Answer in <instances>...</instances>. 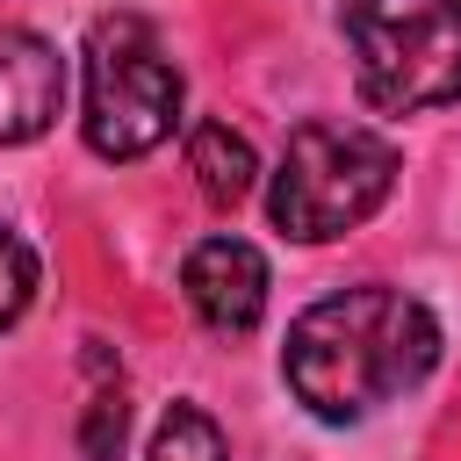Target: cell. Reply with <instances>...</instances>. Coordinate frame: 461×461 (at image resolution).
Masks as SVG:
<instances>
[{
  "instance_id": "cell-1",
  "label": "cell",
  "mask_w": 461,
  "mask_h": 461,
  "mask_svg": "<svg viewBox=\"0 0 461 461\" xmlns=\"http://www.w3.org/2000/svg\"><path fill=\"white\" fill-rule=\"evenodd\" d=\"M432 360H439V317L389 281H360V288L310 303L288 324L281 382L295 389V403L310 418L360 425L382 403H396L403 389H418L432 375Z\"/></svg>"
},
{
  "instance_id": "cell-2",
  "label": "cell",
  "mask_w": 461,
  "mask_h": 461,
  "mask_svg": "<svg viewBox=\"0 0 461 461\" xmlns=\"http://www.w3.org/2000/svg\"><path fill=\"white\" fill-rule=\"evenodd\" d=\"M396 187V144L346 115H310L288 130L281 166L267 180V216L295 245H331L360 230Z\"/></svg>"
},
{
  "instance_id": "cell-3",
  "label": "cell",
  "mask_w": 461,
  "mask_h": 461,
  "mask_svg": "<svg viewBox=\"0 0 461 461\" xmlns=\"http://www.w3.org/2000/svg\"><path fill=\"white\" fill-rule=\"evenodd\" d=\"M79 72H86V151L94 158H144L180 130L187 108V79L173 65V50L158 43V29L144 14H94L86 43H79Z\"/></svg>"
},
{
  "instance_id": "cell-4",
  "label": "cell",
  "mask_w": 461,
  "mask_h": 461,
  "mask_svg": "<svg viewBox=\"0 0 461 461\" xmlns=\"http://www.w3.org/2000/svg\"><path fill=\"white\" fill-rule=\"evenodd\" d=\"M360 101L382 115L461 101V0H339Z\"/></svg>"
},
{
  "instance_id": "cell-5",
  "label": "cell",
  "mask_w": 461,
  "mask_h": 461,
  "mask_svg": "<svg viewBox=\"0 0 461 461\" xmlns=\"http://www.w3.org/2000/svg\"><path fill=\"white\" fill-rule=\"evenodd\" d=\"M267 288H274V274H267L259 245H245L230 230L223 238H202L187 252V267H180V295H187V310L216 339H245L267 317Z\"/></svg>"
},
{
  "instance_id": "cell-6",
  "label": "cell",
  "mask_w": 461,
  "mask_h": 461,
  "mask_svg": "<svg viewBox=\"0 0 461 461\" xmlns=\"http://www.w3.org/2000/svg\"><path fill=\"white\" fill-rule=\"evenodd\" d=\"M65 108V58L50 36L0 22V144H36Z\"/></svg>"
},
{
  "instance_id": "cell-7",
  "label": "cell",
  "mask_w": 461,
  "mask_h": 461,
  "mask_svg": "<svg viewBox=\"0 0 461 461\" xmlns=\"http://www.w3.org/2000/svg\"><path fill=\"white\" fill-rule=\"evenodd\" d=\"M187 173H194V187H202L209 209H238V202L252 194V180H259V158H252V144H245L230 122L202 115V122L187 130Z\"/></svg>"
},
{
  "instance_id": "cell-8",
  "label": "cell",
  "mask_w": 461,
  "mask_h": 461,
  "mask_svg": "<svg viewBox=\"0 0 461 461\" xmlns=\"http://www.w3.org/2000/svg\"><path fill=\"white\" fill-rule=\"evenodd\" d=\"M144 461H230V447H223V425H216L202 403L180 396V403H166V418H158Z\"/></svg>"
},
{
  "instance_id": "cell-9",
  "label": "cell",
  "mask_w": 461,
  "mask_h": 461,
  "mask_svg": "<svg viewBox=\"0 0 461 461\" xmlns=\"http://www.w3.org/2000/svg\"><path fill=\"white\" fill-rule=\"evenodd\" d=\"M122 432H130V403H122V375H108V360H101V389L86 396V425H79V454H86V461H115V454H122Z\"/></svg>"
},
{
  "instance_id": "cell-10",
  "label": "cell",
  "mask_w": 461,
  "mask_h": 461,
  "mask_svg": "<svg viewBox=\"0 0 461 461\" xmlns=\"http://www.w3.org/2000/svg\"><path fill=\"white\" fill-rule=\"evenodd\" d=\"M29 303H36V252H29V238H14V230L0 223V331H7Z\"/></svg>"
}]
</instances>
